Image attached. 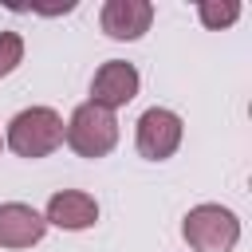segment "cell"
I'll list each match as a JSON object with an SVG mask.
<instances>
[{"label":"cell","instance_id":"9","mask_svg":"<svg viewBox=\"0 0 252 252\" xmlns=\"http://www.w3.org/2000/svg\"><path fill=\"white\" fill-rule=\"evenodd\" d=\"M197 16H201L205 28H228V24H236L240 4L236 0H201L197 4Z\"/></svg>","mask_w":252,"mask_h":252},{"label":"cell","instance_id":"4","mask_svg":"<svg viewBox=\"0 0 252 252\" xmlns=\"http://www.w3.org/2000/svg\"><path fill=\"white\" fill-rule=\"evenodd\" d=\"M134 142H138V154L146 161H165L177 154L181 146V114L165 110V106H150L142 118H138V130H134Z\"/></svg>","mask_w":252,"mask_h":252},{"label":"cell","instance_id":"6","mask_svg":"<svg viewBox=\"0 0 252 252\" xmlns=\"http://www.w3.org/2000/svg\"><path fill=\"white\" fill-rule=\"evenodd\" d=\"M47 232V220L24 205V201H8L0 205V248H32L39 244Z\"/></svg>","mask_w":252,"mask_h":252},{"label":"cell","instance_id":"8","mask_svg":"<svg viewBox=\"0 0 252 252\" xmlns=\"http://www.w3.org/2000/svg\"><path fill=\"white\" fill-rule=\"evenodd\" d=\"M47 224L55 228H67V232H83L98 220V201L91 193H79V189H63L47 201Z\"/></svg>","mask_w":252,"mask_h":252},{"label":"cell","instance_id":"7","mask_svg":"<svg viewBox=\"0 0 252 252\" xmlns=\"http://www.w3.org/2000/svg\"><path fill=\"white\" fill-rule=\"evenodd\" d=\"M150 20H154L150 0H106L102 16H98V24L110 39H138L142 32H150Z\"/></svg>","mask_w":252,"mask_h":252},{"label":"cell","instance_id":"3","mask_svg":"<svg viewBox=\"0 0 252 252\" xmlns=\"http://www.w3.org/2000/svg\"><path fill=\"white\" fill-rule=\"evenodd\" d=\"M181 232L193 252H232L240 240V220L224 205H197L185 213Z\"/></svg>","mask_w":252,"mask_h":252},{"label":"cell","instance_id":"10","mask_svg":"<svg viewBox=\"0 0 252 252\" xmlns=\"http://www.w3.org/2000/svg\"><path fill=\"white\" fill-rule=\"evenodd\" d=\"M20 59H24V39L16 32H0V79L12 75L20 67Z\"/></svg>","mask_w":252,"mask_h":252},{"label":"cell","instance_id":"2","mask_svg":"<svg viewBox=\"0 0 252 252\" xmlns=\"http://www.w3.org/2000/svg\"><path fill=\"white\" fill-rule=\"evenodd\" d=\"M63 142L79 154V158H106L114 146H118V118L94 102H83L75 106V114L67 118L63 126Z\"/></svg>","mask_w":252,"mask_h":252},{"label":"cell","instance_id":"5","mask_svg":"<svg viewBox=\"0 0 252 252\" xmlns=\"http://www.w3.org/2000/svg\"><path fill=\"white\" fill-rule=\"evenodd\" d=\"M138 67L126 63V59H106L98 71H94V83H91V102L102 106V110H118L126 106L134 94H138Z\"/></svg>","mask_w":252,"mask_h":252},{"label":"cell","instance_id":"1","mask_svg":"<svg viewBox=\"0 0 252 252\" xmlns=\"http://www.w3.org/2000/svg\"><path fill=\"white\" fill-rule=\"evenodd\" d=\"M8 146L20 158H47L63 146V118L51 106H28L8 122Z\"/></svg>","mask_w":252,"mask_h":252}]
</instances>
